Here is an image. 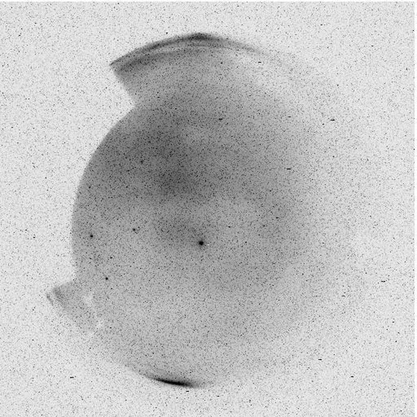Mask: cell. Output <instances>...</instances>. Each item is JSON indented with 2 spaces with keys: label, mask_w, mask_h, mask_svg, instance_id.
<instances>
[{
  "label": "cell",
  "mask_w": 417,
  "mask_h": 417,
  "mask_svg": "<svg viewBox=\"0 0 417 417\" xmlns=\"http://www.w3.org/2000/svg\"><path fill=\"white\" fill-rule=\"evenodd\" d=\"M145 377L150 378V379L154 380V381L161 382V383H165L166 385H171V386H180V387L185 388H200L203 387V383H198L195 381H177V380H171L169 378H165V377H160L158 376L152 375H144Z\"/></svg>",
  "instance_id": "6da1fadb"
}]
</instances>
